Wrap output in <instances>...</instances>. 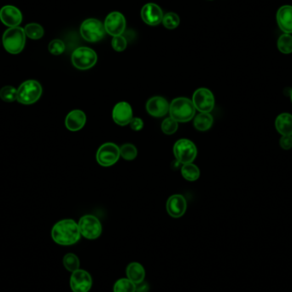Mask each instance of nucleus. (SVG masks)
<instances>
[{
    "label": "nucleus",
    "instance_id": "1",
    "mask_svg": "<svg viewBox=\"0 0 292 292\" xmlns=\"http://www.w3.org/2000/svg\"><path fill=\"white\" fill-rule=\"evenodd\" d=\"M51 237L60 245H72L80 238L79 226L70 219L58 221L52 228Z\"/></svg>",
    "mask_w": 292,
    "mask_h": 292
},
{
    "label": "nucleus",
    "instance_id": "2",
    "mask_svg": "<svg viewBox=\"0 0 292 292\" xmlns=\"http://www.w3.org/2000/svg\"><path fill=\"white\" fill-rule=\"evenodd\" d=\"M169 114L172 119L177 122H187L196 114L192 101L186 98H177L169 105Z\"/></svg>",
    "mask_w": 292,
    "mask_h": 292
},
{
    "label": "nucleus",
    "instance_id": "3",
    "mask_svg": "<svg viewBox=\"0 0 292 292\" xmlns=\"http://www.w3.org/2000/svg\"><path fill=\"white\" fill-rule=\"evenodd\" d=\"M26 34L24 29L15 27L7 29L3 35L5 49L11 54H18L25 46Z\"/></svg>",
    "mask_w": 292,
    "mask_h": 292
},
{
    "label": "nucleus",
    "instance_id": "4",
    "mask_svg": "<svg viewBox=\"0 0 292 292\" xmlns=\"http://www.w3.org/2000/svg\"><path fill=\"white\" fill-rule=\"evenodd\" d=\"M42 86L40 83L30 79L23 82L17 89V101L23 105H32L40 100Z\"/></svg>",
    "mask_w": 292,
    "mask_h": 292
},
{
    "label": "nucleus",
    "instance_id": "5",
    "mask_svg": "<svg viewBox=\"0 0 292 292\" xmlns=\"http://www.w3.org/2000/svg\"><path fill=\"white\" fill-rule=\"evenodd\" d=\"M198 150L195 144L187 139L178 140L173 145V155L182 164L192 163L196 159Z\"/></svg>",
    "mask_w": 292,
    "mask_h": 292
},
{
    "label": "nucleus",
    "instance_id": "6",
    "mask_svg": "<svg viewBox=\"0 0 292 292\" xmlns=\"http://www.w3.org/2000/svg\"><path fill=\"white\" fill-rule=\"evenodd\" d=\"M105 33V25L98 19H86L80 26V34L88 42H99L104 39Z\"/></svg>",
    "mask_w": 292,
    "mask_h": 292
},
{
    "label": "nucleus",
    "instance_id": "7",
    "mask_svg": "<svg viewBox=\"0 0 292 292\" xmlns=\"http://www.w3.org/2000/svg\"><path fill=\"white\" fill-rule=\"evenodd\" d=\"M72 63L80 70H86L92 68L98 61V56L92 49L89 47H79L74 50L71 57Z\"/></svg>",
    "mask_w": 292,
    "mask_h": 292
},
{
    "label": "nucleus",
    "instance_id": "8",
    "mask_svg": "<svg viewBox=\"0 0 292 292\" xmlns=\"http://www.w3.org/2000/svg\"><path fill=\"white\" fill-rule=\"evenodd\" d=\"M120 156V148L116 144L105 143L96 151V162L102 167H111L118 162Z\"/></svg>",
    "mask_w": 292,
    "mask_h": 292
},
{
    "label": "nucleus",
    "instance_id": "9",
    "mask_svg": "<svg viewBox=\"0 0 292 292\" xmlns=\"http://www.w3.org/2000/svg\"><path fill=\"white\" fill-rule=\"evenodd\" d=\"M80 235L87 239H96L102 233V225L96 216L87 215L83 216L79 221Z\"/></svg>",
    "mask_w": 292,
    "mask_h": 292
},
{
    "label": "nucleus",
    "instance_id": "10",
    "mask_svg": "<svg viewBox=\"0 0 292 292\" xmlns=\"http://www.w3.org/2000/svg\"><path fill=\"white\" fill-rule=\"evenodd\" d=\"M192 103L196 110L201 113H210L215 108V96L207 88H199L192 96Z\"/></svg>",
    "mask_w": 292,
    "mask_h": 292
},
{
    "label": "nucleus",
    "instance_id": "11",
    "mask_svg": "<svg viewBox=\"0 0 292 292\" xmlns=\"http://www.w3.org/2000/svg\"><path fill=\"white\" fill-rule=\"evenodd\" d=\"M105 31L111 36H119L125 32L126 19L121 12H111L107 16L105 22Z\"/></svg>",
    "mask_w": 292,
    "mask_h": 292
},
{
    "label": "nucleus",
    "instance_id": "12",
    "mask_svg": "<svg viewBox=\"0 0 292 292\" xmlns=\"http://www.w3.org/2000/svg\"><path fill=\"white\" fill-rule=\"evenodd\" d=\"M92 285V279L89 272L78 269L72 273L70 287L74 292H88Z\"/></svg>",
    "mask_w": 292,
    "mask_h": 292
},
{
    "label": "nucleus",
    "instance_id": "13",
    "mask_svg": "<svg viewBox=\"0 0 292 292\" xmlns=\"http://www.w3.org/2000/svg\"><path fill=\"white\" fill-rule=\"evenodd\" d=\"M114 122L121 127L129 125L131 121L134 118L133 109L127 102H120L115 105L112 111Z\"/></svg>",
    "mask_w": 292,
    "mask_h": 292
},
{
    "label": "nucleus",
    "instance_id": "14",
    "mask_svg": "<svg viewBox=\"0 0 292 292\" xmlns=\"http://www.w3.org/2000/svg\"><path fill=\"white\" fill-rule=\"evenodd\" d=\"M163 12L160 6L156 4L149 3L143 6L141 10V17L146 24L156 26L162 22Z\"/></svg>",
    "mask_w": 292,
    "mask_h": 292
},
{
    "label": "nucleus",
    "instance_id": "15",
    "mask_svg": "<svg viewBox=\"0 0 292 292\" xmlns=\"http://www.w3.org/2000/svg\"><path fill=\"white\" fill-rule=\"evenodd\" d=\"M169 104L162 96H156L151 98L146 103V111L150 116L154 117H163L169 113Z\"/></svg>",
    "mask_w": 292,
    "mask_h": 292
},
{
    "label": "nucleus",
    "instance_id": "16",
    "mask_svg": "<svg viewBox=\"0 0 292 292\" xmlns=\"http://www.w3.org/2000/svg\"><path fill=\"white\" fill-rule=\"evenodd\" d=\"M166 208L169 216L173 218H179L185 213L187 209V203L182 195L176 194L168 199Z\"/></svg>",
    "mask_w": 292,
    "mask_h": 292
},
{
    "label": "nucleus",
    "instance_id": "17",
    "mask_svg": "<svg viewBox=\"0 0 292 292\" xmlns=\"http://www.w3.org/2000/svg\"><path fill=\"white\" fill-rule=\"evenodd\" d=\"M0 20L7 27L15 28L20 25L23 20V16L17 7L6 6L0 10Z\"/></svg>",
    "mask_w": 292,
    "mask_h": 292
},
{
    "label": "nucleus",
    "instance_id": "18",
    "mask_svg": "<svg viewBox=\"0 0 292 292\" xmlns=\"http://www.w3.org/2000/svg\"><path fill=\"white\" fill-rule=\"evenodd\" d=\"M278 28L284 34H292V6H283L277 12Z\"/></svg>",
    "mask_w": 292,
    "mask_h": 292
},
{
    "label": "nucleus",
    "instance_id": "19",
    "mask_svg": "<svg viewBox=\"0 0 292 292\" xmlns=\"http://www.w3.org/2000/svg\"><path fill=\"white\" fill-rule=\"evenodd\" d=\"M86 122V116L82 111L74 110L66 117L65 125L68 130L76 132L84 128Z\"/></svg>",
    "mask_w": 292,
    "mask_h": 292
},
{
    "label": "nucleus",
    "instance_id": "20",
    "mask_svg": "<svg viewBox=\"0 0 292 292\" xmlns=\"http://www.w3.org/2000/svg\"><path fill=\"white\" fill-rule=\"evenodd\" d=\"M276 130L282 136H288L292 134V115L282 113L278 115L275 120Z\"/></svg>",
    "mask_w": 292,
    "mask_h": 292
},
{
    "label": "nucleus",
    "instance_id": "21",
    "mask_svg": "<svg viewBox=\"0 0 292 292\" xmlns=\"http://www.w3.org/2000/svg\"><path fill=\"white\" fill-rule=\"evenodd\" d=\"M127 276L134 284H138L145 280V271L141 264L132 262L127 267Z\"/></svg>",
    "mask_w": 292,
    "mask_h": 292
},
{
    "label": "nucleus",
    "instance_id": "22",
    "mask_svg": "<svg viewBox=\"0 0 292 292\" xmlns=\"http://www.w3.org/2000/svg\"><path fill=\"white\" fill-rule=\"evenodd\" d=\"M213 123V117L210 113H200L195 117L193 125L197 130L205 132L210 129Z\"/></svg>",
    "mask_w": 292,
    "mask_h": 292
},
{
    "label": "nucleus",
    "instance_id": "23",
    "mask_svg": "<svg viewBox=\"0 0 292 292\" xmlns=\"http://www.w3.org/2000/svg\"><path fill=\"white\" fill-rule=\"evenodd\" d=\"M181 173L184 179L188 181H196L200 177V170L196 165L187 163L181 167Z\"/></svg>",
    "mask_w": 292,
    "mask_h": 292
},
{
    "label": "nucleus",
    "instance_id": "24",
    "mask_svg": "<svg viewBox=\"0 0 292 292\" xmlns=\"http://www.w3.org/2000/svg\"><path fill=\"white\" fill-rule=\"evenodd\" d=\"M278 51L283 54H289L292 52V36L289 34H284L278 38L277 42Z\"/></svg>",
    "mask_w": 292,
    "mask_h": 292
},
{
    "label": "nucleus",
    "instance_id": "25",
    "mask_svg": "<svg viewBox=\"0 0 292 292\" xmlns=\"http://www.w3.org/2000/svg\"><path fill=\"white\" fill-rule=\"evenodd\" d=\"M114 292H136V284L128 278H120L114 285Z\"/></svg>",
    "mask_w": 292,
    "mask_h": 292
},
{
    "label": "nucleus",
    "instance_id": "26",
    "mask_svg": "<svg viewBox=\"0 0 292 292\" xmlns=\"http://www.w3.org/2000/svg\"><path fill=\"white\" fill-rule=\"evenodd\" d=\"M23 29L26 35L32 40H39L44 35V29L37 23L28 24Z\"/></svg>",
    "mask_w": 292,
    "mask_h": 292
},
{
    "label": "nucleus",
    "instance_id": "27",
    "mask_svg": "<svg viewBox=\"0 0 292 292\" xmlns=\"http://www.w3.org/2000/svg\"><path fill=\"white\" fill-rule=\"evenodd\" d=\"M120 153L122 158L125 159L127 161H133L136 158L138 150L134 145L125 144L120 148Z\"/></svg>",
    "mask_w": 292,
    "mask_h": 292
},
{
    "label": "nucleus",
    "instance_id": "28",
    "mask_svg": "<svg viewBox=\"0 0 292 292\" xmlns=\"http://www.w3.org/2000/svg\"><path fill=\"white\" fill-rule=\"evenodd\" d=\"M162 23H163V26L166 29H174L179 25L180 19L176 13L168 12L163 16Z\"/></svg>",
    "mask_w": 292,
    "mask_h": 292
},
{
    "label": "nucleus",
    "instance_id": "29",
    "mask_svg": "<svg viewBox=\"0 0 292 292\" xmlns=\"http://www.w3.org/2000/svg\"><path fill=\"white\" fill-rule=\"evenodd\" d=\"M63 265H64L66 269L69 271V272H74V271L79 269V258L77 257L76 255H74V254H72V253L67 254L63 257Z\"/></svg>",
    "mask_w": 292,
    "mask_h": 292
},
{
    "label": "nucleus",
    "instance_id": "30",
    "mask_svg": "<svg viewBox=\"0 0 292 292\" xmlns=\"http://www.w3.org/2000/svg\"><path fill=\"white\" fill-rule=\"evenodd\" d=\"M0 98L5 102H14L17 100V90L11 85H7L0 90Z\"/></svg>",
    "mask_w": 292,
    "mask_h": 292
},
{
    "label": "nucleus",
    "instance_id": "31",
    "mask_svg": "<svg viewBox=\"0 0 292 292\" xmlns=\"http://www.w3.org/2000/svg\"><path fill=\"white\" fill-rule=\"evenodd\" d=\"M162 130L167 135L175 134L176 131L178 130V122L172 119L171 117H168L162 122Z\"/></svg>",
    "mask_w": 292,
    "mask_h": 292
},
{
    "label": "nucleus",
    "instance_id": "32",
    "mask_svg": "<svg viewBox=\"0 0 292 292\" xmlns=\"http://www.w3.org/2000/svg\"><path fill=\"white\" fill-rule=\"evenodd\" d=\"M64 51H65V45L62 40H52L49 44V51L51 52V54L57 56V55L63 54Z\"/></svg>",
    "mask_w": 292,
    "mask_h": 292
},
{
    "label": "nucleus",
    "instance_id": "33",
    "mask_svg": "<svg viewBox=\"0 0 292 292\" xmlns=\"http://www.w3.org/2000/svg\"><path fill=\"white\" fill-rule=\"evenodd\" d=\"M111 45H112V47H113L115 51L121 52V51H123L127 48L128 41H127V39L124 36L119 35V36H116V37L113 38Z\"/></svg>",
    "mask_w": 292,
    "mask_h": 292
},
{
    "label": "nucleus",
    "instance_id": "34",
    "mask_svg": "<svg viewBox=\"0 0 292 292\" xmlns=\"http://www.w3.org/2000/svg\"><path fill=\"white\" fill-rule=\"evenodd\" d=\"M279 145L284 150H290L292 148L291 135L281 137L280 139H279Z\"/></svg>",
    "mask_w": 292,
    "mask_h": 292
},
{
    "label": "nucleus",
    "instance_id": "35",
    "mask_svg": "<svg viewBox=\"0 0 292 292\" xmlns=\"http://www.w3.org/2000/svg\"><path fill=\"white\" fill-rule=\"evenodd\" d=\"M129 125H130L131 129L138 132V131L142 130L143 128H144V122H143V120L141 118L135 117V118H133V120L131 121Z\"/></svg>",
    "mask_w": 292,
    "mask_h": 292
},
{
    "label": "nucleus",
    "instance_id": "36",
    "mask_svg": "<svg viewBox=\"0 0 292 292\" xmlns=\"http://www.w3.org/2000/svg\"><path fill=\"white\" fill-rule=\"evenodd\" d=\"M150 289V286L148 283H145V280L136 284V292H148Z\"/></svg>",
    "mask_w": 292,
    "mask_h": 292
},
{
    "label": "nucleus",
    "instance_id": "37",
    "mask_svg": "<svg viewBox=\"0 0 292 292\" xmlns=\"http://www.w3.org/2000/svg\"><path fill=\"white\" fill-rule=\"evenodd\" d=\"M289 98H290V100H291L292 103V89L290 90V92H289Z\"/></svg>",
    "mask_w": 292,
    "mask_h": 292
},
{
    "label": "nucleus",
    "instance_id": "38",
    "mask_svg": "<svg viewBox=\"0 0 292 292\" xmlns=\"http://www.w3.org/2000/svg\"><path fill=\"white\" fill-rule=\"evenodd\" d=\"M291 138H292V134H291Z\"/></svg>",
    "mask_w": 292,
    "mask_h": 292
}]
</instances>
